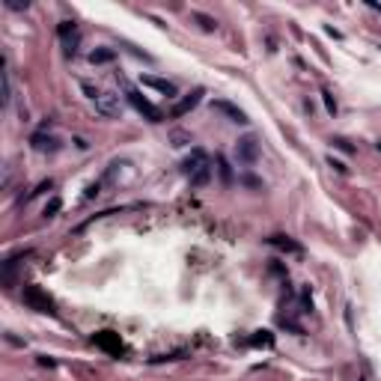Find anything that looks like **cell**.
<instances>
[{
  "instance_id": "1",
  "label": "cell",
  "mask_w": 381,
  "mask_h": 381,
  "mask_svg": "<svg viewBox=\"0 0 381 381\" xmlns=\"http://www.w3.org/2000/svg\"><path fill=\"white\" fill-rule=\"evenodd\" d=\"M81 90H84L87 101L95 107V113H98V116L113 119V116H119V113H122V101H119V95L107 93V90H98V87L87 84V81H81Z\"/></svg>"
},
{
  "instance_id": "8",
  "label": "cell",
  "mask_w": 381,
  "mask_h": 381,
  "mask_svg": "<svg viewBox=\"0 0 381 381\" xmlns=\"http://www.w3.org/2000/svg\"><path fill=\"white\" fill-rule=\"evenodd\" d=\"M212 107H215V110H221L223 116H229V122H238V125H247V122H250L244 110H238L235 104H229V101H223V98H215V101H212Z\"/></svg>"
},
{
  "instance_id": "19",
  "label": "cell",
  "mask_w": 381,
  "mask_h": 381,
  "mask_svg": "<svg viewBox=\"0 0 381 381\" xmlns=\"http://www.w3.org/2000/svg\"><path fill=\"white\" fill-rule=\"evenodd\" d=\"M3 6H6V9H12V12H21V9H27V3H18V0H3Z\"/></svg>"
},
{
  "instance_id": "11",
  "label": "cell",
  "mask_w": 381,
  "mask_h": 381,
  "mask_svg": "<svg viewBox=\"0 0 381 381\" xmlns=\"http://www.w3.org/2000/svg\"><path fill=\"white\" fill-rule=\"evenodd\" d=\"M268 244H271V247H277V250H283V253H295V256L304 253V247H301L298 241H292L289 235H271V238H268Z\"/></svg>"
},
{
  "instance_id": "5",
  "label": "cell",
  "mask_w": 381,
  "mask_h": 381,
  "mask_svg": "<svg viewBox=\"0 0 381 381\" xmlns=\"http://www.w3.org/2000/svg\"><path fill=\"white\" fill-rule=\"evenodd\" d=\"M93 343L98 349H104L107 354H122V340H119V334H113V331H98L93 337Z\"/></svg>"
},
{
  "instance_id": "7",
  "label": "cell",
  "mask_w": 381,
  "mask_h": 381,
  "mask_svg": "<svg viewBox=\"0 0 381 381\" xmlns=\"http://www.w3.org/2000/svg\"><path fill=\"white\" fill-rule=\"evenodd\" d=\"M206 167H212V164H209V155H206L203 149H190V155L182 161V170H185L188 176H197V173L206 170Z\"/></svg>"
},
{
  "instance_id": "21",
  "label": "cell",
  "mask_w": 381,
  "mask_h": 381,
  "mask_svg": "<svg viewBox=\"0 0 381 381\" xmlns=\"http://www.w3.org/2000/svg\"><path fill=\"white\" fill-rule=\"evenodd\" d=\"M39 366H57V363H54V357H48V354H39Z\"/></svg>"
},
{
  "instance_id": "12",
  "label": "cell",
  "mask_w": 381,
  "mask_h": 381,
  "mask_svg": "<svg viewBox=\"0 0 381 381\" xmlns=\"http://www.w3.org/2000/svg\"><path fill=\"white\" fill-rule=\"evenodd\" d=\"M30 146L36 149V152H57V149H60L57 137H45V134H33V137H30Z\"/></svg>"
},
{
  "instance_id": "17",
  "label": "cell",
  "mask_w": 381,
  "mask_h": 381,
  "mask_svg": "<svg viewBox=\"0 0 381 381\" xmlns=\"http://www.w3.org/2000/svg\"><path fill=\"white\" fill-rule=\"evenodd\" d=\"M322 98H325V107H328V113H337V101H334V95L325 90V93H322Z\"/></svg>"
},
{
  "instance_id": "4",
  "label": "cell",
  "mask_w": 381,
  "mask_h": 381,
  "mask_svg": "<svg viewBox=\"0 0 381 381\" xmlns=\"http://www.w3.org/2000/svg\"><path fill=\"white\" fill-rule=\"evenodd\" d=\"M235 158H238V164H244V167H253L256 161H259V143H256V137H241L235 143Z\"/></svg>"
},
{
  "instance_id": "3",
  "label": "cell",
  "mask_w": 381,
  "mask_h": 381,
  "mask_svg": "<svg viewBox=\"0 0 381 381\" xmlns=\"http://www.w3.org/2000/svg\"><path fill=\"white\" fill-rule=\"evenodd\" d=\"M24 304L39 310V313H54V301L51 295H45L39 286H24Z\"/></svg>"
},
{
  "instance_id": "6",
  "label": "cell",
  "mask_w": 381,
  "mask_h": 381,
  "mask_svg": "<svg viewBox=\"0 0 381 381\" xmlns=\"http://www.w3.org/2000/svg\"><path fill=\"white\" fill-rule=\"evenodd\" d=\"M57 36L63 39L66 54H69V57H75V51H78V24H75V21H60Z\"/></svg>"
},
{
  "instance_id": "14",
  "label": "cell",
  "mask_w": 381,
  "mask_h": 381,
  "mask_svg": "<svg viewBox=\"0 0 381 381\" xmlns=\"http://www.w3.org/2000/svg\"><path fill=\"white\" fill-rule=\"evenodd\" d=\"M209 179H212V167H206V170H200L197 176H190V185H194V188H203Z\"/></svg>"
},
{
  "instance_id": "13",
  "label": "cell",
  "mask_w": 381,
  "mask_h": 381,
  "mask_svg": "<svg viewBox=\"0 0 381 381\" xmlns=\"http://www.w3.org/2000/svg\"><path fill=\"white\" fill-rule=\"evenodd\" d=\"M113 57H116V51H113V48H98V51L90 54V60H93V63H110Z\"/></svg>"
},
{
  "instance_id": "2",
  "label": "cell",
  "mask_w": 381,
  "mask_h": 381,
  "mask_svg": "<svg viewBox=\"0 0 381 381\" xmlns=\"http://www.w3.org/2000/svg\"><path fill=\"white\" fill-rule=\"evenodd\" d=\"M125 95H128V101H131V107H134L137 113H143L149 122H161V119H164V113H161L158 107H155V104H152V101H149L143 93H137V90H128Z\"/></svg>"
},
{
  "instance_id": "9",
  "label": "cell",
  "mask_w": 381,
  "mask_h": 381,
  "mask_svg": "<svg viewBox=\"0 0 381 381\" xmlns=\"http://www.w3.org/2000/svg\"><path fill=\"white\" fill-rule=\"evenodd\" d=\"M140 84H143V87H149V90H155V93H161V95H167V98H176V84H173V81L143 75V78H140Z\"/></svg>"
},
{
  "instance_id": "15",
  "label": "cell",
  "mask_w": 381,
  "mask_h": 381,
  "mask_svg": "<svg viewBox=\"0 0 381 381\" xmlns=\"http://www.w3.org/2000/svg\"><path fill=\"white\" fill-rule=\"evenodd\" d=\"M250 343L253 346H274V337H271V331H256V337Z\"/></svg>"
},
{
  "instance_id": "16",
  "label": "cell",
  "mask_w": 381,
  "mask_h": 381,
  "mask_svg": "<svg viewBox=\"0 0 381 381\" xmlns=\"http://www.w3.org/2000/svg\"><path fill=\"white\" fill-rule=\"evenodd\" d=\"M60 206H63V203H60V200H57V197H54V200H51V203H48V206H45V218H54V215H57V212H60Z\"/></svg>"
},
{
  "instance_id": "10",
  "label": "cell",
  "mask_w": 381,
  "mask_h": 381,
  "mask_svg": "<svg viewBox=\"0 0 381 381\" xmlns=\"http://www.w3.org/2000/svg\"><path fill=\"white\" fill-rule=\"evenodd\" d=\"M200 98H203V90H194V93H188L182 101H179V104H176V107H173V110H170V116H173V119H179V116L190 113V110L200 104Z\"/></svg>"
},
{
  "instance_id": "18",
  "label": "cell",
  "mask_w": 381,
  "mask_h": 381,
  "mask_svg": "<svg viewBox=\"0 0 381 381\" xmlns=\"http://www.w3.org/2000/svg\"><path fill=\"white\" fill-rule=\"evenodd\" d=\"M328 164H331V167H334V170H337V173H343V176H346V173H349V167H346V164H343V161H337V158H334V155H331V158H328Z\"/></svg>"
},
{
  "instance_id": "20",
  "label": "cell",
  "mask_w": 381,
  "mask_h": 381,
  "mask_svg": "<svg viewBox=\"0 0 381 381\" xmlns=\"http://www.w3.org/2000/svg\"><path fill=\"white\" fill-rule=\"evenodd\" d=\"M197 21L203 24V30H215V21H212V18H206V15H197Z\"/></svg>"
}]
</instances>
